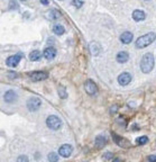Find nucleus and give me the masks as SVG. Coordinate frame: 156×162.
I'll return each mask as SVG.
<instances>
[{
	"label": "nucleus",
	"instance_id": "1",
	"mask_svg": "<svg viewBox=\"0 0 156 162\" xmlns=\"http://www.w3.org/2000/svg\"><path fill=\"white\" fill-rule=\"evenodd\" d=\"M154 64H155L154 55L152 53L144 54L143 58H142V61H140V70H142V72L149 73L153 70V68H154Z\"/></svg>",
	"mask_w": 156,
	"mask_h": 162
},
{
	"label": "nucleus",
	"instance_id": "2",
	"mask_svg": "<svg viewBox=\"0 0 156 162\" xmlns=\"http://www.w3.org/2000/svg\"><path fill=\"white\" fill-rule=\"evenodd\" d=\"M155 39H156L155 33H147V34L140 36L139 38H137V41H136V47L137 48L147 47L148 45H151Z\"/></svg>",
	"mask_w": 156,
	"mask_h": 162
},
{
	"label": "nucleus",
	"instance_id": "3",
	"mask_svg": "<svg viewBox=\"0 0 156 162\" xmlns=\"http://www.w3.org/2000/svg\"><path fill=\"white\" fill-rule=\"evenodd\" d=\"M46 125H47V127L53 129V131H57L62 126V120L57 116L51 115L48 116L47 119H46Z\"/></svg>",
	"mask_w": 156,
	"mask_h": 162
},
{
	"label": "nucleus",
	"instance_id": "4",
	"mask_svg": "<svg viewBox=\"0 0 156 162\" xmlns=\"http://www.w3.org/2000/svg\"><path fill=\"white\" fill-rule=\"evenodd\" d=\"M41 106H42V100L39 98H36V97H33V98L28 99V101H27V108L31 112L38 110L41 108Z\"/></svg>",
	"mask_w": 156,
	"mask_h": 162
},
{
	"label": "nucleus",
	"instance_id": "5",
	"mask_svg": "<svg viewBox=\"0 0 156 162\" xmlns=\"http://www.w3.org/2000/svg\"><path fill=\"white\" fill-rule=\"evenodd\" d=\"M112 139H113V141L116 142V144H118L120 148L127 149V148L130 146V142H129L128 140L125 139V137H121V136H119V135L116 134V133H112Z\"/></svg>",
	"mask_w": 156,
	"mask_h": 162
},
{
	"label": "nucleus",
	"instance_id": "6",
	"mask_svg": "<svg viewBox=\"0 0 156 162\" xmlns=\"http://www.w3.org/2000/svg\"><path fill=\"white\" fill-rule=\"evenodd\" d=\"M28 77L33 81H42L45 80L48 77V74L46 72H44V71H34V72H29L28 73Z\"/></svg>",
	"mask_w": 156,
	"mask_h": 162
},
{
	"label": "nucleus",
	"instance_id": "7",
	"mask_svg": "<svg viewBox=\"0 0 156 162\" xmlns=\"http://www.w3.org/2000/svg\"><path fill=\"white\" fill-rule=\"evenodd\" d=\"M22 53H18V54H16V55H11L9 58L6 60V64L8 65V67H10V68H15V67H17L18 65V63L20 62V59H22Z\"/></svg>",
	"mask_w": 156,
	"mask_h": 162
},
{
	"label": "nucleus",
	"instance_id": "8",
	"mask_svg": "<svg viewBox=\"0 0 156 162\" xmlns=\"http://www.w3.org/2000/svg\"><path fill=\"white\" fill-rule=\"evenodd\" d=\"M84 89H85L87 93L90 95V96H93L94 93H97V90H98L97 84L94 83V81L92 80H87L84 82Z\"/></svg>",
	"mask_w": 156,
	"mask_h": 162
},
{
	"label": "nucleus",
	"instance_id": "9",
	"mask_svg": "<svg viewBox=\"0 0 156 162\" xmlns=\"http://www.w3.org/2000/svg\"><path fill=\"white\" fill-rule=\"evenodd\" d=\"M73 152V148L70 144H63L60 149H58V154L63 158H69Z\"/></svg>",
	"mask_w": 156,
	"mask_h": 162
},
{
	"label": "nucleus",
	"instance_id": "10",
	"mask_svg": "<svg viewBox=\"0 0 156 162\" xmlns=\"http://www.w3.org/2000/svg\"><path fill=\"white\" fill-rule=\"evenodd\" d=\"M130 81H132V74L128 72H123L118 77V83L120 86H127L130 83Z\"/></svg>",
	"mask_w": 156,
	"mask_h": 162
},
{
	"label": "nucleus",
	"instance_id": "11",
	"mask_svg": "<svg viewBox=\"0 0 156 162\" xmlns=\"http://www.w3.org/2000/svg\"><path fill=\"white\" fill-rule=\"evenodd\" d=\"M43 56L46 60H53L56 56V50L52 46L46 47L44 50V52H43Z\"/></svg>",
	"mask_w": 156,
	"mask_h": 162
},
{
	"label": "nucleus",
	"instance_id": "12",
	"mask_svg": "<svg viewBox=\"0 0 156 162\" xmlns=\"http://www.w3.org/2000/svg\"><path fill=\"white\" fill-rule=\"evenodd\" d=\"M17 98H18V95L14 90H8L7 93H5V95H3V99H5L6 103H14Z\"/></svg>",
	"mask_w": 156,
	"mask_h": 162
},
{
	"label": "nucleus",
	"instance_id": "13",
	"mask_svg": "<svg viewBox=\"0 0 156 162\" xmlns=\"http://www.w3.org/2000/svg\"><path fill=\"white\" fill-rule=\"evenodd\" d=\"M133 37H134V35L130 32H123V34L120 35V41L123 44H129V43H132Z\"/></svg>",
	"mask_w": 156,
	"mask_h": 162
},
{
	"label": "nucleus",
	"instance_id": "14",
	"mask_svg": "<svg viewBox=\"0 0 156 162\" xmlns=\"http://www.w3.org/2000/svg\"><path fill=\"white\" fill-rule=\"evenodd\" d=\"M116 60H117L118 63H126V62L129 60V54H128L126 51H121V52H119V53L117 54Z\"/></svg>",
	"mask_w": 156,
	"mask_h": 162
},
{
	"label": "nucleus",
	"instance_id": "15",
	"mask_svg": "<svg viewBox=\"0 0 156 162\" xmlns=\"http://www.w3.org/2000/svg\"><path fill=\"white\" fill-rule=\"evenodd\" d=\"M146 18V14L143 10H135L133 12V19L135 22H142Z\"/></svg>",
	"mask_w": 156,
	"mask_h": 162
},
{
	"label": "nucleus",
	"instance_id": "16",
	"mask_svg": "<svg viewBox=\"0 0 156 162\" xmlns=\"http://www.w3.org/2000/svg\"><path fill=\"white\" fill-rule=\"evenodd\" d=\"M107 144V137L104 135H98L96 137V146L98 149H102Z\"/></svg>",
	"mask_w": 156,
	"mask_h": 162
},
{
	"label": "nucleus",
	"instance_id": "17",
	"mask_svg": "<svg viewBox=\"0 0 156 162\" xmlns=\"http://www.w3.org/2000/svg\"><path fill=\"white\" fill-rule=\"evenodd\" d=\"M47 17H48L50 19L55 20V19L61 18V12H58V10H56V9H52V10H50V12H47Z\"/></svg>",
	"mask_w": 156,
	"mask_h": 162
},
{
	"label": "nucleus",
	"instance_id": "18",
	"mask_svg": "<svg viewBox=\"0 0 156 162\" xmlns=\"http://www.w3.org/2000/svg\"><path fill=\"white\" fill-rule=\"evenodd\" d=\"M42 55H43L42 52L35 50V51H33V52L29 54V59H31V61H39L41 58H42Z\"/></svg>",
	"mask_w": 156,
	"mask_h": 162
},
{
	"label": "nucleus",
	"instance_id": "19",
	"mask_svg": "<svg viewBox=\"0 0 156 162\" xmlns=\"http://www.w3.org/2000/svg\"><path fill=\"white\" fill-rule=\"evenodd\" d=\"M53 32L56 35H63L65 33V29L62 25H55V26H53Z\"/></svg>",
	"mask_w": 156,
	"mask_h": 162
},
{
	"label": "nucleus",
	"instance_id": "20",
	"mask_svg": "<svg viewBox=\"0 0 156 162\" xmlns=\"http://www.w3.org/2000/svg\"><path fill=\"white\" fill-rule=\"evenodd\" d=\"M148 142V137L145 136V135H143V136H139V137H137L136 139V143L138 144V145H143V144H146Z\"/></svg>",
	"mask_w": 156,
	"mask_h": 162
},
{
	"label": "nucleus",
	"instance_id": "21",
	"mask_svg": "<svg viewBox=\"0 0 156 162\" xmlns=\"http://www.w3.org/2000/svg\"><path fill=\"white\" fill-rule=\"evenodd\" d=\"M47 159H48L50 162H57L58 161V155H57V153H55V152H51L48 154Z\"/></svg>",
	"mask_w": 156,
	"mask_h": 162
},
{
	"label": "nucleus",
	"instance_id": "22",
	"mask_svg": "<svg viewBox=\"0 0 156 162\" xmlns=\"http://www.w3.org/2000/svg\"><path fill=\"white\" fill-rule=\"evenodd\" d=\"M58 96H60L62 99H65V98L67 97L66 90H65V88H64L63 86H61V87L58 88Z\"/></svg>",
	"mask_w": 156,
	"mask_h": 162
},
{
	"label": "nucleus",
	"instance_id": "23",
	"mask_svg": "<svg viewBox=\"0 0 156 162\" xmlns=\"http://www.w3.org/2000/svg\"><path fill=\"white\" fill-rule=\"evenodd\" d=\"M91 51H92V54H93V55H98L99 52H100V47H99L98 44L92 43V44H91Z\"/></svg>",
	"mask_w": 156,
	"mask_h": 162
},
{
	"label": "nucleus",
	"instance_id": "24",
	"mask_svg": "<svg viewBox=\"0 0 156 162\" xmlns=\"http://www.w3.org/2000/svg\"><path fill=\"white\" fill-rule=\"evenodd\" d=\"M9 10H17L18 8H19V5L15 1V0H11L10 2H9Z\"/></svg>",
	"mask_w": 156,
	"mask_h": 162
},
{
	"label": "nucleus",
	"instance_id": "25",
	"mask_svg": "<svg viewBox=\"0 0 156 162\" xmlns=\"http://www.w3.org/2000/svg\"><path fill=\"white\" fill-rule=\"evenodd\" d=\"M72 5L77 8H81L83 6V0H73L72 1Z\"/></svg>",
	"mask_w": 156,
	"mask_h": 162
},
{
	"label": "nucleus",
	"instance_id": "26",
	"mask_svg": "<svg viewBox=\"0 0 156 162\" xmlns=\"http://www.w3.org/2000/svg\"><path fill=\"white\" fill-rule=\"evenodd\" d=\"M112 158V153L111 152H107V153H104L103 155H102V160H110Z\"/></svg>",
	"mask_w": 156,
	"mask_h": 162
},
{
	"label": "nucleus",
	"instance_id": "27",
	"mask_svg": "<svg viewBox=\"0 0 156 162\" xmlns=\"http://www.w3.org/2000/svg\"><path fill=\"white\" fill-rule=\"evenodd\" d=\"M17 162H29V160H28V157H26V155H20V157H18Z\"/></svg>",
	"mask_w": 156,
	"mask_h": 162
},
{
	"label": "nucleus",
	"instance_id": "28",
	"mask_svg": "<svg viewBox=\"0 0 156 162\" xmlns=\"http://www.w3.org/2000/svg\"><path fill=\"white\" fill-rule=\"evenodd\" d=\"M147 159L149 162H156V155H149Z\"/></svg>",
	"mask_w": 156,
	"mask_h": 162
},
{
	"label": "nucleus",
	"instance_id": "29",
	"mask_svg": "<svg viewBox=\"0 0 156 162\" xmlns=\"http://www.w3.org/2000/svg\"><path fill=\"white\" fill-rule=\"evenodd\" d=\"M41 2H42L43 5H46V6L50 3V1H48V0H41Z\"/></svg>",
	"mask_w": 156,
	"mask_h": 162
},
{
	"label": "nucleus",
	"instance_id": "30",
	"mask_svg": "<svg viewBox=\"0 0 156 162\" xmlns=\"http://www.w3.org/2000/svg\"><path fill=\"white\" fill-rule=\"evenodd\" d=\"M112 162H121V160H120L119 158H116V159H115V160H113Z\"/></svg>",
	"mask_w": 156,
	"mask_h": 162
},
{
	"label": "nucleus",
	"instance_id": "31",
	"mask_svg": "<svg viewBox=\"0 0 156 162\" xmlns=\"http://www.w3.org/2000/svg\"><path fill=\"white\" fill-rule=\"evenodd\" d=\"M22 1H25V0H22Z\"/></svg>",
	"mask_w": 156,
	"mask_h": 162
},
{
	"label": "nucleus",
	"instance_id": "32",
	"mask_svg": "<svg viewBox=\"0 0 156 162\" xmlns=\"http://www.w3.org/2000/svg\"><path fill=\"white\" fill-rule=\"evenodd\" d=\"M146 1H148V0H146Z\"/></svg>",
	"mask_w": 156,
	"mask_h": 162
}]
</instances>
